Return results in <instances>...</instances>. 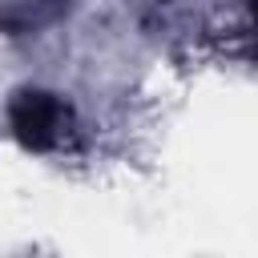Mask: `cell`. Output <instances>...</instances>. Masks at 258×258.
I'll use <instances>...</instances> for the list:
<instances>
[{
    "label": "cell",
    "mask_w": 258,
    "mask_h": 258,
    "mask_svg": "<svg viewBox=\"0 0 258 258\" xmlns=\"http://www.w3.org/2000/svg\"><path fill=\"white\" fill-rule=\"evenodd\" d=\"M8 117H12V133L20 137V145L36 153L56 149L69 133V105L44 89H20L8 105Z\"/></svg>",
    "instance_id": "cell-1"
}]
</instances>
